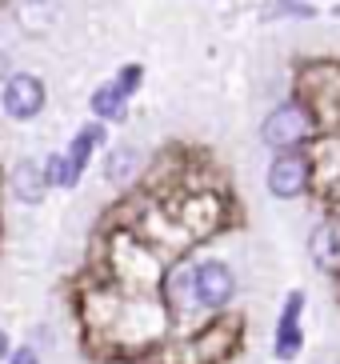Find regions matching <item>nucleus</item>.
I'll return each instance as SVG.
<instances>
[{
    "mask_svg": "<svg viewBox=\"0 0 340 364\" xmlns=\"http://www.w3.org/2000/svg\"><path fill=\"white\" fill-rule=\"evenodd\" d=\"M309 136H312V112L304 105H297V100L277 105L265 117V124H260V140H265L268 149H277V152L300 149Z\"/></svg>",
    "mask_w": 340,
    "mask_h": 364,
    "instance_id": "7ed1b4c3",
    "label": "nucleus"
},
{
    "mask_svg": "<svg viewBox=\"0 0 340 364\" xmlns=\"http://www.w3.org/2000/svg\"><path fill=\"white\" fill-rule=\"evenodd\" d=\"M9 353H12V336H9V328L0 324V364L9 360Z\"/></svg>",
    "mask_w": 340,
    "mask_h": 364,
    "instance_id": "2eb2a0df",
    "label": "nucleus"
},
{
    "mask_svg": "<svg viewBox=\"0 0 340 364\" xmlns=\"http://www.w3.org/2000/svg\"><path fill=\"white\" fill-rule=\"evenodd\" d=\"M44 100H48L44 80L32 76V73H9V80L0 85V108H4V117H12V120L41 117Z\"/></svg>",
    "mask_w": 340,
    "mask_h": 364,
    "instance_id": "39448f33",
    "label": "nucleus"
},
{
    "mask_svg": "<svg viewBox=\"0 0 340 364\" xmlns=\"http://www.w3.org/2000/svg\"><path fill=\"white\" fill-rule=\"evenodd\" d=\"M188 277H192V296H196V309L204 312H228L236 300V268L221 257H201L188 260Z\"/></svg>",
    "mask_w": 340,
    "mask_h": 364,
    "instance_id": "f257e3e1",
    "label": "nucleus"
},
{
    "mask_svg": "<svg viewBox=\"0 0 340 364\" xmlns=\"http://www.w3.org/2000/svg\"><path fill=\"white\" fill-rule=\"evenodd\" d=\"M9 188L21 204H44L48 196V176H44V164L36 161H21L9 172Z\"/></svg>",
    "mask_w": 340,
    "mask_h": 364,
    "instance_id": "1a4fd4ad",
    "label": "nucleus"
},
{
    "mask_svg": "<svg viewBox=\"0 0 340 364\" xmlns=\"http://www.w3.org/2000/svg\"><path fill=\"white\" fill-rule=\"evenodd\" d=\"M304 309H309V292L288 289L285 304H280L277 328H272V360L277 364H297L304 356Z\"/></svg>",
    "mask_w": 340,
    "mask_h": 364,
    "instance_id": "f03ea898",
    "label": "nucleus"
},
{
    "mask_svg": "<svg viewBox=\"0 0 340 364\" xmlns=\"http://www.w3.org/2000/svg\"><path fill=\"white\" fill-rule=\"evenodd\" d=\"M265 184H268V193L277 196V200H297V196L309 193V184H312V161L300 149L277 152L272 164H268Z\"/></svg>",
    "mask_w": 340,
    "mask_h": 364,
    "instance_id": "20e7f679",
    "label": "nucleus"
},
{
    "mask_svg": "<svg viewBox=\"0 0 340 364\" xmlns=\"http://www.w3.org/2000/svg\"><path fill=\"white\" fill-rule=\"evenodd\" d=\"M309 260L320 272H340V216H324L309 232Z\"/></svg>",
    "mask_w": 340,
    "mask_h": 364,
    "instance_id": "6e6552de",
    "label": "nucleus"
},
{
    "mask_svg": "<svg viewBox=\"0 0 340 364\" xmlns=\"http://www.w3.org/2000/svg\"><path fill=\"white\" fill-rule=\"evenodd\" d=\"M160 304H164V312L176 316V321H184V316H201L196 296H192L188 260H176V264L164 268V277H160Z\"/></svg>",
    "mask_w": 340,
    "mask_h": 364,
    "instance_id": "0eeeda50",
    "label": "nucleus"
},
{
    "mask_svg": "<svg viewBox=\"0 0 340 364\" xmlns=\"http://www.w3.org/2000/svg\"><path fill=\"white\" fill-rule=\"evenodd\" d=\"M4 80H9V60L0 56V85H4Z\"/></svg>",
    "mask_w": 340,
    "mask_h": 364,
    "instance_id": "dca6fc26",
    "label": "nucleus"
},
{
    "mask_svg": "<svg viewBox=\"0 0 340 364\" xmlns=\"http://www.w3.org/2000/svg\"><path fill=\"white\" fill-rule=\"evenodd\" d=\"M140 76H144V68H140V65H124V68H120L117 85H120V92H124V97H132V92L140 88Z\"/></svg>",
    "mask_w": 340,
    "mask_h": 364,
    "instance_id": "ddd939ff",
    "label": "nucleus"
},
{
    "mask_svg": "<svg viewBox=\"0 0 340 364\" xmlns=\"http://www.w3.org/2000/svg\"><path fill=\"white\" fill-rule=\"evenodd\" d=\"M105 140H108V132H105L100 120H88L85 129L68 140V149L60 152V188H76V184L85 181L88 164H92V152L100 149Z\"/></svg>",
    "mask_w": 340,
    "mask_h": 364,
    "instance_id": "423d86ee",
    "label": "nucleus"
},
{
    "mask_svg": "<svg viewBox=\"0 0 340 364\" xmlns=\"http://www.w3.org/2000/svg\"><path fill=\"white\" fill-rule=\"evenodd\" d=\"M140 172V152L132 149V144H117V149L105 156V181L117 184V188H124V184L137 181Z\"/></svg>",
    "mask_w": 340,
    "mask_h": 364,
    "instance_id": "9d476101",
    "label": "nucleus"
},
{
    "mask_svg": "<svg viewBox=\"0 0 340 364\" xmlns=\"http://www.w3.org/2000/svg\"><path fill=\"white\" fill-rule=\"evenodd\" d=\"M280 16L309 21V16H317V9L304 4V0H265V4H260V21H280Z\"/></svg>",
    "mask_w": 340,
    "mask_h": 364,
    "instance_id": "f8f14e48",
    "label": "nucleus"
},
{
    "mask_svg": "<svg viewBox=\"0 0 340 364\" xmlns=\"http://www.w3.org/2000/svg\"><path fill=\"white\" fill-rule=\"evenodd\" d=\"M88 108H92V117L100 120V124H108V120H124V112H128V97L120 92L117 80H108V85H100V88L92 92Z\"/></svg>",
    "mask_w": 340,
    "mask_h": 364,
    "instance_id": "9b49d317",
    "label": "nucleus"
},
{
    "mask_svg": "<svg viewBox=\"0 0 340 364\" xmlns=\"http://www.w3.org/2000/svg\"><path fill=\"white\" fill-rule=\"evenodd\" d=\"M4 364H41V353H36V344H12Z\"/></svg>",
    "mask_w": 340,
    "mask_h": 364,
    "instance_id": "4468645a",
    "label": "nucleus"
}]
</instances>
